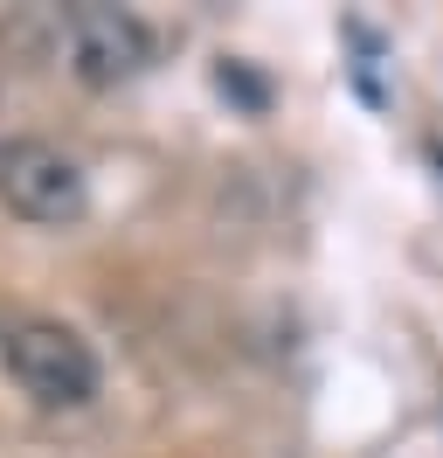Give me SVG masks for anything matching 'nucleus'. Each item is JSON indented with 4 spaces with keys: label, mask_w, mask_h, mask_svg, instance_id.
<instances>
[{
    "label": "nucleus",
    "mask_w": 443,
    "mask_h": 458,
    "mask_svg": "<svg viewBox=\"0 0 443 458\" xmlns=\"http://www.w3.org/2000/svg\"><path fill=\"white\" fill-rule=\"evenodd\" d=\"M0 369L42 410H83V403L97 396V382H104L90 341H83L77 327H63V319H21V327H7Z\"/></svg>",
    "instance_id": "f257e3e1"
},
{
    "label": "nucleus",
    "mask_w": 443,
    "mask_h": 458,
    "mask_svg": "<svg viewBox=\"0 0 443 458\" xmlns=\"http://www.w3.org/2000/svg\"><path fill=\"white\" fill-rule=\"evenodd\" d=\"M0 201L21 216V223L63 229L90 208V188H83V167L49 140H7L0 146Z\"/></svg>",
    "instance_id": "f03ea898"
},
{
    "label": "nucleus",
    "mask_w": 443,
    "mask_h": 458,
    "mask_svg": "<svg viewBox=\"0 0 443 458\" xmlns=\"http://www.w3.org/2000/svg\"><path fill=\"white\" fill-rule=\"evenodd\" d=\"M63 49H70V70H77L83 84L111 90V84H125V77H138L153 63V35H146L138 14L90 0V7L63 14Z\"/></svg>",
    "instance_id": "7ed1b4c3"
}]
</instances>
